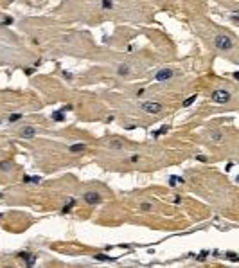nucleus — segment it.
Here are the masks:
<instances>
[{
	"label": "nucleus",
	"instance_id": "f257e3e1",
	"mask_svg": "<svg viewBox=\"0 0 239 268\" xmlns=\"http://www.w3.org/2000/svg\"><path fill=\"white\" fill-rule=\"evenodd\" d=\"M214 45H216V49L218 51H232L234 49V40H232V36H228V34H225V33H219L216 38H214Z\"/></svg>",
	"mask_w": 239,
	"mask_h": 268
},
{
	"label": "nucleus",
	"instance_id": "f03ea898",
	"mask_svg": "<svg viewBox=\"0 0 239 268\" xmlns=\"http://www.w3.org/2000/svg\"><path fill=\"white\" fill-rule=\"evenodd\" d=\"M140 110L149 113V115H155V113H158V112L164 110V105L162 103H157V101H142L140 103Z\"/></svg>",
	"mask_w": 239,
	"mask_h": 268
},
{
	"label": "nucleus",
	"instance_id": "7ed1b4c3",
	"mask_svg": "<svg viewBox=\"0 0 239 268\" xmlns=\"http://www.w3.org/2000/svg\"><path fill=\"white\" fill-rule=\"evenodd\" d=\"M211 99H212L214 103H218V105H225L230 101V92H226V90H214L212 95H211Z\"/></svg>",
	"mask_w": 239,
	"mask_h": 268
},
{
	"label": "nucleus",
	"instance_id": "20e7f679",
	"mask_svg": "<svg viewBox=\"0 0 239 268\" xmlns=\"http://www.w3.org/2000/svg\"><path fill=\"white\" fill-rule=\"evenodd\" d=\"M83 201H86L88 205H97V203L103 201V196L99 193H95V191H88V193L83 194Z\"/></svg>",
	"mask_w": 239,
	"mask_h": 268
},
{
	"label": "nucleus",
	"instance_id": "39448f33",
	"mask_svg": "<svg viewBox=\"0 0 239 268\" xmlns=\"http://www.w3.org/2000/svg\"><path fill=\"white\" fill-rule=\"evenodd\" d=\"M173 76H174V72L171 68H162V70H158L155 74V81H167V79H171Z\"/></svg>",
	"mask_w": 239,
	"mask_h": 268
},
{
	"label": "nucleus",
	"instance_id": "423d86ee",
	"mask_svg": "<svg viewBox=\"0 0 239 268\" xmlns=\"http://www.w3.org/2000/svg\"><path fill=\"white\" fill-rule=\"evenodd\" d=\"M22 139H34L36 137V128H32V126H27L22 130Z\"/></svg>",
	"mask_w": 239,
	"mask_h": 268
},
{
	"label": "nucleus",
	"instance_id": "0eeeda50",
	"mask_svg": "<svg viewBox=\"0 0 239 268\" xmlns=\"http://www.w3.org/2000/svg\"><path fill=\"white\" fill-rule=\"evenodd\" d=\"M108 146L112 147V149H122L124 147V142L120 139H110L108 140Z\"/></svg>",
	"mask_w": 239,
	"mask_h": 268
},
{
	"label": "nucleus",
	"instance_id": "6e6552de",
	"mask_svg": "<svg viewBox=\"0 0 239 268\" xmlns=\"http://www.w3.org/2000/svg\"><path fill=\"white\" fill-rule=\"evenodd\" d=\"M51 119H52V121H56V122H63V121H65V112H63V110H58V112H52Z\"/></svg>",
	"mask_w": 239,
	"mask_h": 268
},
{
	"label": "nucleus",
	"instance_id": "1a4fd4ad",
	"mask_svg": "<svg viewBox=\"0 0 239 268\" xmlns=\"http://www.w3.org/2000/svg\"><path fill=\"white\" fill-rule=\"evenodd\" d=\"M95 261H103V263H113L115 257H110V255H104V254H95L93 255Z\"/></svg>",
	"mask_w": 239,
	"mask_h": 268
},
{
	"label": "nucleus",
	"instance_id": "9d476101",
	"mask_svg": "<svg viewBox=\"0 0 239 268\" xmlns=\"http://www.w3.org/2000/svg\"><path fill=\"white\" fill-rule=\"evenodd\" d=\"M211 140H212V142H216V144H219V142L223 140V133H221V132H218V130H216V132H212V133H211Z\"/></svg>",
	"mask_w": 239,
	"mask_h": 268
},
{
	"label": "nucleus",
	"instance_id": "9b49d317",
	"mask_svg": "<svg viewBox=\"0 0 239 268\" xmlns=\"http://www.w3.org/2000/svg\"><path fill=\"white\" fill-rule=\"evenodd\" d=\"M184 182H185V180H184L182 176H176V174H173V176L169 178V186H171V187H174L176 184H184Z\"/></svg>",
	"mask_w": 239,
	"mask_h": 268
},
{
	"label": "nucleus",
	"instance_id": "f8f14e48",
	"mask_svg": "<svg viewBox=\"0 0 239 268\" xmlns=\"http://www.w3.org/2000/svg\"><path fill=\"white\" fill-rule=\"evenodd\" d=\"M68 149H70V153H79V151L85 149V144H83V142H78V144H72Z\"/></svg>",
	"mask_w": 239,
	"mask_h": 268
},
{
	"label": "nucleus",
	"instance_id": "ddd939ff",
	"mask_svg": "<svg viewBox=\"0 0 239 268\" xmlns=\"http://www.w3.org/2000/svg\"><path fill=\"white\" fill-rule=\"evenodd\" d=\"M74 205H76V200H74V198H70V200H68V203H66L65 207L61 209V214H66V212H70V209H72Z\"/></svg>",
	"mask_w": 239,
	"mask_h": 268
},
{
	"label": "nucleus",
	"instance_id": "4468645a",
	"mask_svg": "<svg viewBox=\"0 0 239 268\" xmlns=\"http://www.w3.org/2000/svg\"><path fill=\"white\" fill-rule=\"evenodd\" d=\"M117 72H119V76H128L130 74V67L128 65H119V70Z\"/></svg>",
	"mask_w": 239,
	"mask_h": 268
},
{
	"label": "nucleus",
	"instance_id": "2eb2a0df",
	"mask_svg": "<svg viewBox=\"0 0 239 268\" xmlns=\"http://www.w3.org/2000/svg\"><path fill=\"white\" fill-rule=\"evenodd\" d=\"M22 117H24L22 113H11V115L7 117V121H9V122H16V121H20Z\"/></svg>",
	"mask_w": 239,
	"mask_h": 268
},
{
	"label": "nucleus",
	"instance_id": "dca6fc26",
	"mask_svg": "<svg viewBox=\"0 0 239 268\" xmlns=\"http://www.w3.org/2000/svg\"><path fill=\"white\" fill-rule=\"evenodd\" d=\"M167 132H169V126H162L158 132H155V133H153V137H160V135H165Z\"/></svg>",
	"mask_w": 239,
	"mask_h": 268
},
{
	"label": "nucleus",
	"instance_id": "f3484780",
	"mask_svg": "<svg viewBox=\"0 0 239 268\" xmlns=\"http://www.w3.org/2000/svg\"><path fill=\"white\" fill-rule=\"evenodd\" d=\"M101 7L103 9H112L113 7V2L112 0H101Z\"/></svg>",
	"mask_w": 239,
	"mask_h": 268
},
{
	"label": "nucleus",
	"instance_id": "a211bd4d",
	"mask_svg": "<svg viewBox=\"0 0 239 268\" xmlns=\"http://www.w3.org/2000/svg\"><path fill=\"white\" fill-rule=\"evenodd\" d=\"M196 101V95H191V97H187L185 101H184V108H187V106H191L192 103Z\"/></svg>",
	"mask_w": 239,
	"mask_h": 268
},
{
	"label": "nucleus",
	"instance_id": "6ab92c4d",
	"mask_svg": "<svg viewBox=\"0 0 239 268\" xmlns=\"http://www.w3.org/2000/svg\"><path fill=\"white\" fill-rule=\"evenodd\" d=\"M11 166H13V164H11V162H7V160L0 162V169H2V171H7V169H11Z\"/></svg>",
	"mask_w": 239,
	"mask_h": 268
},
{
	"label": "nucleus",
	"instance_id": "aec40b11",
	"mask_svg": "<svg viewBox=\"0 0 239 268\" xmlns=\"http://www.w3.org/2000/svg\"><path fill=\"white\" fill-rule=\"evenodd\" d=\"M25 263H27V266H34V263H36V255H32V254H31L29 257H27V261H25Z\"/></svg>",
	"mask_w": 239,
	"mask_h": 268
},
{
	"label": "nucleus",
	"instance_id": "412c9836",
	"mask_svg": "<svg viewBox=\"0 0 239 268\" xmlns=\"http://www.w3.org/2000/svg\"><path fill=\"white\" fill-rule=\"evenodd\" d=\"M226 257H228L230 261H234V263H236V261H239V255L236 254V252H226Z\"/></svg>",
	"mask_w": 239,
	"mask_h": 268
},
{
	"label": "nucleus",
	"instance_id": "4be33fe9",
	"mask_svg": "<svg viewBox=\"0 0 239 268\" xmlns=\"http://www.w3.org/2000/svg\"><path fill=\"white\" fill-rule=\"evenodd\" d=\"M140 209H142V211H151V209H153V203L144 201V203H140Z\"/></svg>",
	"mask_w": 239,
	"mask_h": 268
},
{
	"label": "nucleus",
	"instance_id": "5701e85b",
	"mask_svg": "<svg viewBox=\"0 0 239 268\" xmlns=\"http://www.w3.org/2000/svg\"><path fill=\"white\" fill-rule=\"evenodd\" d=\"M11 24H13V18H11V16H6V18L2 20V25H11Z\"/></svg>",
	"mask_w": 239,
	"mask_h": 268
},
{
	"label": "nucleus",
	"instance_id": "b1692460",
	"mask_svg": "<svg viewBox=\"0 0 239 268\" xmlns=\"http://www.w3.org/2000/svg\"><path fill=\"white\" fill-rule=\"evenodd\" d=\"M29 182H32V184H40L41 178H40V176H29Z\"/></svg>",
	"mask_w": 239,
	"mask_h": 268
},
{
	"label": "nucleus",
	"instance_id": "393cba45",
	"mask_svg": "<svg viewBox=\"0 0 239 268\" xmlns=\"http://www.w3.org/2000/svg\"><path fill=\"white\" fill-rule=\"evenodd\" d=\"M207 254H209V252H207V250H203V252H201V254H199L198 257H196V259H198V261H205V257H207Z\"/></svg>",
	"mask_w": 239,
	"mask_h": 268
},
{
	"label": "nucleus",
	"instance_id": "a878e982",
	"mask_svg": "<svg viewBox=\"0 0 239 268\" xmlns=\"http://www.w3.org/2000/svg\"><path fill=\"white\" fill-rule=\"evenodd\" d=\"M29 255H31L29 252H18V257H20V259H25V261H27V257H29Z\"/></svg>",
	"mask_w": 239,
	"mask_h": 268
},
{
	"label": "nucleus",
	"instance_id": "bb28decb",
	"mask_svg": "<svg viewBox=\"0 0 239 268\" xmlns=\"http://www.w3.org/2000/svg\"><path fill=\"white\" fill-rule=\"evenodd\" d=\"M138 159H140L138 155H131V157H130V162H131V164H135V162H138Z\"/></svg>",
	"mask_w": 239,
	"mask_h": 268
},
{
	"label": "nucleus",
	"instance_id": "cd10ccee",
	"mask_svg": "<svg viewBox=\"0 0 239 268\" xmlns=\"http://www.w3.org/2000/svg\"><path fill=\"white\" fill-rule=\"evenodd\" d=\"M196 159H198L199 162H207V157H205V155H196Z\"/></svg>",
	"mask_w": 239,
	"mask_h": 268
},
{
	"label": "nucleus",
	"instance_id": "c85d7f7f",
	"mask_svg": "<svg viewBox=\"0 0 239 268\" xmlns=\"http://www.w3.org/2000/svg\"><path fill=\"white\" fill-rule=\"evenodd\" d=\"M237 20H239L237 13H232V22H234V24H237Z\"/></svg>",
	"mask_w": 239,
	"mask_h": 268
},
{
	"label": "nucleus",
	"instance_id": "c756f323",
	"mask_svg": "<svg viewBox=\"0 0 239 268\" xmlns=\"http://www.w3.org/2000/svg\"><path fill=\"white\" fill-rule=\"evenodd\" d=\"M25 74L27 76H32L34 74V68H25Z\"/></svg>",
	"mask_w": 239,
	"mask_h": 268
},
{
	"label": "nucleus",
	"instance_id": "7c9ffc66",
	"mask_svg": "<svg viewBox=\"0 0 239 268\" xmlns=\"http://www.w3.org/2000/svg\"><path fill=\"white\" fill-rule=\"evenodd\" d=\"M63 76H65L66 79H72V74L70 72H63Z\"/></svg>",
	"mask_w": 239,
	"mask_h": 268
},
{
	"label": "nucleus",
	"instance_id": "2f4dec72",
	"mask_svg": "<svg viewBox=\"0 0 239 268\" xmlns=\"http://www.w3.org/2000/svg\"><path fill=\"white\" fill-rule=\"evenodd\" d=\"M0 196H2V194H0Z\"/></svg>",
	"mask_w": 239,
	"mask_h": 268
},
{
	"label": "nucleus",
	"instance_id": "473e14b6",
	"mask_svg": "<svg viewBox=\"0 0 239 268\" xmlns=\"http://www.w3.org/2000/svg\"><path fill=\"white\" fill-rule=\"evenodd\" d=\"M9 2H11V0H9Z\"/></svg>",
	"mask_w": 239,
	"mask_h": 268
}]
</instances>
